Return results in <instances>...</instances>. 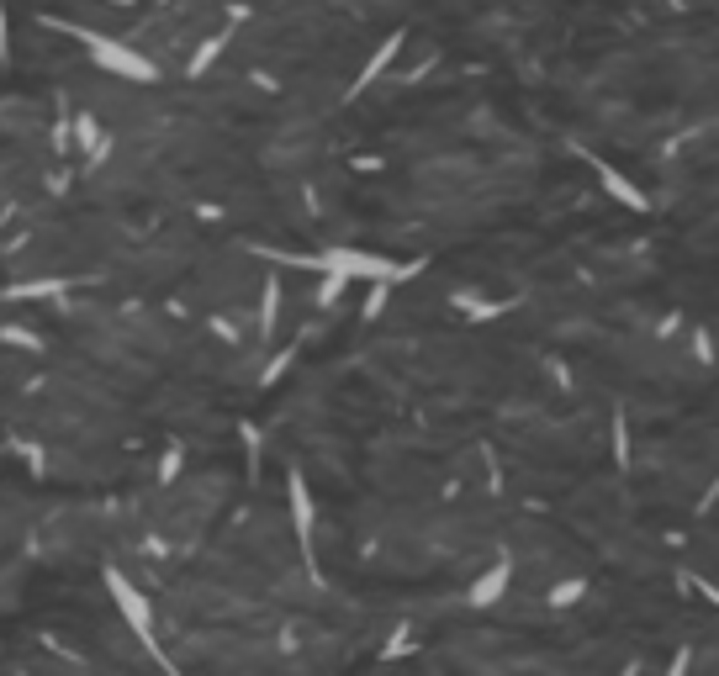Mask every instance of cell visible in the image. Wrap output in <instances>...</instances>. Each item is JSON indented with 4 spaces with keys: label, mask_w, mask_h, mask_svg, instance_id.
<instances>
[{
    "label": "cell",
    "mask_w": 719,
    "mask_h": 676,
    "mask_svg": "<svg viewBox=\"0 0 719 676\" xmlns=\"http://www.w3.org/2000/svg\"><path fill=\"white\" fill-rule=\"evenodd\" d=\"M688 671H693V645H677L672 650V666L661 671V676H688Z\"/></svg>",
    "instance_id": "cell-17"
},
{
    "label": "cell",
    "mask_w": 719,
    "mask_h": 676,
    "mask_svg": "<svg viewBox=\"0 0 719 676\" xmlns=\"http://www.w3.org/2000/svg\"><path fill=\"white\" fill-rule=\"evenodd\" d=\"M0 338H6L11 349H43V338L32 333V328H22V323H11V328H0Z\"/></svg>",
    "instance_id": "cell-13"
},
{
    "label": "cell",
    "mask_w": 719,
    "mask_h": 676,
    "mask_svg": "<svg viewBox=\"0 0 719 676\" xmlns=\"http://www.w3.org/2000/svg\"><path fill=\"white\" fill-rule=\"evenodd\" d=\"M265 259H286V265H307V270H323V275H344V280H392V286H402V280H413L423 270V259H413V265H397V259L386 254H365V249H323V254H270L260 249Z\"/></svg>",
    "instance_id": "cell-1"
},
{
    "label": "cell",
    "mask_w": 719,
    "mask_h": 676,
    "mask_svg": "<svg viewBox=\"0 0 719 676\" xmlns=\"http://www.w3.org/2000/svg\"><path fill=\"white\" fill-rule=\"evenodd\" d=\"M106 592H112V603H117V613H122V624L138 634V645L154 655V661L164 666V671H175L170 666V655L159 650V629H154V608H149V597H143L138 587H133V576L127 571H117V566H106Z\"/></svg>",
    "instance_id": "cell-3"
},
{
    "label": "cell",
    "mask_w": 719,
    "mask_h": 676,
    "mask_svg": "<svg viewBox=\"0 0 719 676\" xmlns=\"http://www.w3.org/2000/svg\"><path fill=\"white\" fill-rule=\"evenodd\" d=\"M275 323H281V280H265V291H260V338L275 333Z\"/></svg>",
    "instance_id": "cell-10"
},
{
    "label": "cell",
    "mask_w": 719,
    "mask_h": 676,
    "mask_svg": "<svg viewBox=\"0 0 719 676\" xmlns=\"http://www.w3.org/2000/svg\"><path fill=\"white\" fill-rule=\"evenodd\" d=\"M59 27H64V22H59ZM64 32H75L80 43H85V53H90V64L106 69V74H117V80H133V85H154V80H159V64L143 59L133 43H117V37L85 32V27H64Z\"/></svg>",
    "instance_id": "cell-2"
},
{
    "label": "cell",
    "mask_w": 719,
    "mask_h": 676,
    "mask_svg": "<svg viewBox=\"0 0 719 676\" xmlns=\"http://www.w3.org/2000/svg\"><path fill=\"white\" fill-rule=\"evenodd\" d=\"M593 169H598V185H603V191H608V196H614L619 206H630V212H651V196H645V191H640V185H635V180H624V175H619V169H614V164H603V159H593Z\"/></svg>",
    "instance_id": "cell-7"
},
{
    "label": "cell",
    "mask_w": 719,
    "mask_h": 676,
    "mask_svg": "<svg viewBox=\"0 0 719 676\" xmlns=\"http://www.w3.org/2000/svg\"><path fill=\"white\" fill-rule=\"evenodd\" d=\"M719 502V476H714V486H709V492L704 497H698V513H709V507Z\"/></svg>",
    "instance_id": "cell-21"
},
{
    "label": "cell",
    "mask_w": 719,
    "mask_h": 676,
    "mask_svg": "<svg viewBox=\"0 0 719 676\" xmlns=\"http://www.w3.org/2000/svg\"><path fill=\"white\" fill-rule=\"evenodd\" d=\"M286 507H291V529H297V544L312 566V523H318V507H312V492H307V476L291 471L286 476Z\"/></svg>",
    "instance_id": "cell-5"
},
{
    "label": "cell",
    "mask_w": 719,
    "mask_h": 676,
    "mask_svg": "<svg viewBox=\"0 0 719 676\" xmlns=\"http://www.w3.org/2000/svg\"><path fill=\"white\" fill-rule=\"evenodd\" d=\"M344 286H349V280H344V275H323V286H318V307H334Z\"/></svg>",
    "instance_id": "cell-16"
},
{
    "label": "cell",
    "mask_w": 719,
    "mask_h": 676,
    "mask_svg": "<svg viewBox=\"0 0 719 676\" xmlns=\"http://www.w3.org/2000/svg\"><path fill=\"white\" fill-rule=\"evenodd\" d=\"M69 280H11L6 302H43V296H64Z\"/></svg>",
    "instance_id": "cell-8"
},
{
    "label": "cell",
    "mask_w": 719,
    "mask_h": 676,
    "mask_svg": "<svg viewBox=\"0 0 719 676\" xmlns=\"http://www.w3.org/2000/svg\"><path fill=\"white\" fill-rule=\"evenodd\" d=\"M228 37H233V32L223 27V32H212V37H207V43H201V48L191 53V64H186V74H191V80H201V74H207V69L217 64V59H223V48H228Z\"/></svg>",
    "instance_id": "cell-9"
},
{
    "label": "cell",
    "mask_w": 719,
    "mask_h": 676,
    "mask_svg": "<svg viewBox=\"0 0 719 676\" xmlns=\"http://www.w3.org/2000/svg\"><path fill=\"white\" fill-rule=\"evenodd\" d=\"M582 597H587V576H566V581H556V587H550L545 603L561 613V608H571V603H582Z\"/></svg>",
    "instance_id": "cell-11"
},
{
    "label": "cell",
    "mask_w": 719,
    "mask_h": 676,
    "mask_svg": "<svg viewBox=\"0 0 719 676\" xmlns=\"http://www.w3.org/2000/svg\"><path fill=\"white\" fill-rule=\"evenodd\" d=\"M291 360H297V349H281V354H275V360H270V365L260 370V386H275V381H281Z\"/></svg>",
    "instance_id": "cell-14"
},
{
    "label": "cell",
    "mask_w": 719,
    "mask_h": 676,
    "mask_svg": "<svg viewBox=\"0 0 719 676\" xmlns=\"http://www.w3.org/2000/svg\"><path fill=\"white\" fill-rule=\"evenodd\" d=\"M0 64H11V16L0 6Z\"/></svg>",
    "instance_id": "cell-19"
},
{
    "label": "cell",
    "mask_w": 719,
    "mask_h": 676,
    "mask_svg": "<svg viewBox=\"0 0 719 676\" xmlns=\"http://www.w3.org/2000/svg\"><path fill=\"white\" fill-rule=\"evenodd\" d=\"M402 43H408V32H386V37H381V43H376V53H371V59L360 64L355 85H349V101H355V96H365V90H371V85L381 80V74L392 69V59L402 53Z\"/></svg>",
    "instance_id": "cell-6"
},
{
    "label": "cell",
    "mask_w": 719,
    "mask_h": 676,
    "mask_svg": "<svg viewBox=\"0 0 719 676\" xmlns=\"http://www.w3.org/2000/svg\"><path fill=\"white\" fill-rule=\"evenodd\" d=\"M175 476H180V449H170L164 465H159V481H175Z\"/></svg>",
    "instance_id": "cell-20"
},
{
    "label": "cell",
    "mask_w": 719,
    "mask_h": 676,
    "mask_svg": "<svg viewBox=\"0 0 719 676\" xmlns=\"http://www.w3.org/2000/svg\"><path fill=\"white\" fill-rule=\"evenodd\" d=\"M614 460L630 465V428H624V412H614Z\"/></svg>",
    "instance_id": "cell-15"
},
{
    "label": "cell",
    "mask_w": 719,
    "mask_h": 676,
    "mask_svg": "<svg viewBox=\"0 0 719 676\" xmlns=\"http://www.w3.org/2000/svg\"><path fill=\"white\" fill-rule=\"evenodd\" d=\"M508 587H513V560H508V555H497L492 566L466 587V603H471L476 613H487V608H497V603L508 597Z\"/></svg>",
    "instance_id": "cell-4"
},
{
    "label": "cell",
    "mask_w": 719,
    "mask_h": 676,
    "mask_svg": "<svg viewBox=\"0 0 719 676\" xmlns=\"http://www.w3.org/2000/svg\"><path fill=\"white\" fill-rule=\"evenodd\" d=\"M408 645H413V629L402 624V629L392 634V640H386V661H402V650H408Z\"/></svg>",
    "instance_id": "cell-18"
},
{
    "label": "cell",
    "mask_w": 719,
    "mask_h": 676,
    "mask_svg": "<svg viewBox=\"0 0 719 676\" xmlns=\"http://www.w3.org/2000/svg\"><path fill=\"white\" fill-rule=\"evenodd\" d=\"M386 302H392V280H371V296H365L360 317H365V323H376V317L386 312Z\"/></svg>",
    "instance_id": "cell-12"
}]
</instances>
